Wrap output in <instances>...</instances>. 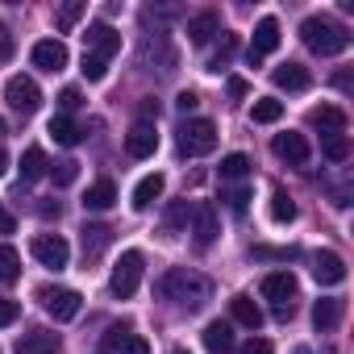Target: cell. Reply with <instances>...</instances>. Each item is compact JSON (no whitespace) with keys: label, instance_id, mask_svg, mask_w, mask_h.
<instances>
[{"label":"cell","instance_id":"6","mask_svg":"<svg viewBox=\"0 0 354 354\" xmlns=\"http://www.w3.org/2000/svg\"><path fill=\"white\" fill-rule=\"evenodd\" d=\"M38 300L46 304V313H50L55 321H75V317H80V308H84L80 292H71V288H42V292H38Z\"/></svg>","mask_w":354,"mask_h":354},{"label":"cell","instance_id":"25","mask_svg":"<svg viewBox=\"0 0 354 354\" xmlns=\"http://www.w3.org/2000/svg\"><path fill=\"white\" fill-rule=\"evenodd\" d=\"M42 175H46V154H42L38 146H30V150L21 154V180L34 184V180H42Z\"/></svg>","mask_w":354,"mask_h":354},{"label":"cell","instance_id":"38","mask_svg":"<svg viewBox=\"0 0 354 354\" xmlns=\"http://www.w3.org/2000/svg\"><path fill=\"white\" fill-rule=\"evenodd\" d=\"M125 337H129V325H109V333L100 337V350H117Z\"/></svg>","mask_w":354,"mask_h":354},{"label":"cell","instance_id":"43","mask_svg":"<svg viewBox=\"0 0 354 354\" xmlns=\"http://www.w3.org/2000/svg\"><path fill=\"white\" fill-rule=\"evenodd\" d=\"M17 317H21V304H17V300H0V329L13 325Z\"/></svg>","mask_w":354,"mask_h":354},{"label":"cell","instance_id":"14","mask_svg":"<svg viewBox=\"0 0 354 354\" xmlns=\"http://www.w3.org/2000/svg\"><path fill=\"white\" fill-rule=\"evenodd\" d=\"M154 150H158V133H154V125L138 121V125L125 133V154H129V158H150Z\"/></svg>","mask_w":354,"mask_h":354},{"label":"cell","instance_id":"8","mask_svg":"<svg viewBox=\"0 0 354 354\" xmlns=\"http://www.w3.org/2000/svg\"><path fill=\"white\" fill-rule=\"evenodd\" d=\"M5 100H9L17 113H38L42 92H38V84H34L30 75H13V80L5 84Z\"/></svg>","mask_w":354,"mask_h":354},{"label":"cell","instance_id":"50","mask_svg":"<svg viewBox=\"0 0 354 354\" xmlns=\"http://www.w3.org/2000/svg\"><path fill=\"white\" fill-rule=\"evenodd\" d=\"M9 171V154H5V146H0V175Z\"/></svg>","mask_w":354,"mask_h":354},{"label":"cell","instance_id":"4","mask_svg":"<svg viewBox=\"0 0 354 354\" xmlns=\"http://www.w3.org/2000/svg\"><path fill=\"white\" fill-rule=\"evenodd\" d=\"M138 283H142V254H138V250H125V254H121V263L113 267L109 292H113L117 300H129V296L138 292Z\"/></svg>","mask_w":354,"mask_h":354},{"label":"cell","instance_id":"1","mask_svg":"<svg viewBox=\"0 0 354 354\" xmlns=\"http://www.w3.org/2000/svg\"><path fill=\"white\" fill-rule=\"evenodd\" d=\"M154 292H158L162 300H171V304H184V308H201V304H205V300L213 296V283H209L205 275L188 271V267H171L167 275H158Z\"/></svg>","mask_w":354,"mask_h":354},{"label":"cell","instance_id":"33","mask_svg":"<svg viewBox=\"0 0 354 354\" xmlns=\"http://www.w3.org/2000/svg\"><path fill=\"white\" fill-rule=\"evenodd\" d=\"M188 217H192V209H188V201H171V205H167V213H162V221H167V230H184V225H188Z\"/></svg>","mask_w":354,"mask_h":354},{"label":"cell","instance_id":"18","mask_svg":"<svg viewBox=\"0 0 354 354\" xmlns=\"http://www.w3.org/2000/svg\"><path fill=\"white\" fill-rule=\"evenodd\" d=\"M213 34H221V17H217V13H196V17L188 21V42H192V46H209Z\"/></svg>","mask_w":354,"mask_h":354},{"label":"cell","instance_id":"41","mask_svg":"<svg viewBox=\"0 0 354 354\" xmlns=\"http://www.w3.org/2000/svg\"><path fill=\"white\" fill-rule=\"evenodd\" d=\"M221 201L230 205V213H238V217H242V213H246V201H250V192H246V188H234V192H225Z\"/></svg>","mask_w":354,"mask_h":354},{"label":"cell","instance_id":"26","mask_svg":"<svg viewBox=\"0 0 354 354\" xmlns=\"http://www.w3.org/2000/svg\"><path fill=\"white\" fill-rule=\"evenodd\" d=\"M13 279H21V254L9 242H0V283H13Z\"/></svg>","mask_w":354,"mask_h":354},{"label":"cell","instance_id":"52","mask_svg":"<svg viewBox=\"0 0 354 354\" xmlns=\"http://www.w3.org/2000/svg\"><path fill=\"white\" fill-rule=\"evenodd\" d=\"M171 354H188V350H184V346H175V350H171Z\"/></svg>","mask_w":354,"mask_h":354},{"label":"cell","instance_id":"11","mask_svg":"<svg viewBox=\"0 0 354 354\" xmlns=\"http://www.w3.org/2000/svg\"><path fill=\"white\" fill-rule=\"evenodd\" d=\"M30 59H34V67H42V71L55 75V71L67 67L71 55H67V46H63L59 38H42V42H34V55H30Z\"/></svg>","mask_w":354,"mask_h":354},{"label":"cell","instance_id":"23","mask_svg":"<svg viewBox=\"0 0 354 354\" xmlns=\"http://www.w3.org/2000/svg\"><path fill=\"white\" fill-rule=\"evenodd\" d=\"M313 84V75L300 67V63H283V67H275V88H288V92H304Z\"/></svg>","mask_w":354,"mask_h":354},{"label":"cell","instance_id":"39","mask_svg":"<svg viewBox=\"0 0 354 354\" xmlns=\"http://www.w3.org/2000/svg\"><path fill=\"white\" fill-rule=\"evenodd\" d=\"M117 354H150V342H146L142 333H129V337L117 346Z\"/></svg>","mask_w":354,"mask_h":354},{"label":"cell","instance_id":"7","mask_svg":"<svg viewBox=\"0 0 354 354\" xmlns=\"http://www.w3.org/2000/svg\"><path fill=\"white\" fill-rule=\"evenodd\" d=\"M84 42H88V50H84V55H92V59H104V63H109V59L121 50V34H117L109 21H96V26H88Z\"/></svg>","mask_w":354,"mask_h":354},{"label":"cell","instance_id":"49","mask_svg":"<svg viewBox=\"0 0 354 354\" xmlns=\"http://www.w3.org/2000/svg\"><path fill=\"white\" fill-rule=\"evenodd\" d=\"M292 313H296V304H275V321H292Z\"/></svg>","mask_w":354,"mask_h":354},{"label":"cell","instance_id":"27","mask_svg":"<svg viewBox=\"0 0 354 354\" xmlns=\"http://www.w3.org/2000/svg\"><path fill=\"white\" fill-rule=\"evenodd\" d=\"M250 117H254L259 125H275V121L283 117V100H275V96H263V100H254Z\"/></svg>","mask_w":354,"mask_h":354},{"label":"cell","instance_id":"47","mask_svg":"<svg viewBox=\"0 0 354 354\" xmlns=\"http://www.w3.org/2000/svg\"><path fill=\"white\" fill-rule=\"evenodd\" d=\"M17 230V221H13V213L5 209V205H0V234H13Z\"/></svg>","mask_w":354,"mask_h":354},{"label":"cell","instance_id":"30","mask_svg":"<svg viewBox=\"0 0 354 354\" xmlns=\"http://www.w3.org/2000/svg\"><path fill=\"white\" fill-rule=\"evenodd\" d=\"M321 150H325L329 162H346L350 158V138L346 133H329V138H321Z\"/></svg>","mask_w":354,"mask_h":354},{"label":"cell","instance_id":"31","mask_svg":"<svg viewBox=\"0 0 354 354\" xmlns=\"http://www.w3.org/2000/svg\"><path fill=\"white\" fill-rule=\"evenodd\" d=\"M84 13H88V5H84V0H67V5L59 9V17H55V26H59L63 34H71V30H75V21H80Z\"/></svg>","mask_w":354,"mask_h":354},{"label":"cell","instance_id":"22","mask_svg":"<svg viewBox=\"0 0 354 354\" xmlns=\"http://www.w3.org/2000/svg\"><path fill=\"white\" fill-rule=\"evenodd\" d=\"M17 354H59V337L50 329H34L17 342Z\"/></svg>","mask_w":354,"mask_h":354},{"label":"cell","instance_id":"20","mask_svg":"<svg viewBox=\"0 0 354 354\" xmlns=\"http://www.w3.org/2000/svg\"><path fill=\"white\" fill-rule=\"evenodd\" d=\"M162 184H167V180H162L158 171H154V175H146V180H138V188H133V201H129V205H133L138 213H146V209L162 196Z\"/></svg>","mask_w":354,"mask_h":354},{"label":"cell","instance_id":"16","mask_svg":"<svg viewBox=\"0 0 354 354\" xmlns=\"http://www.w3.org/2000/svg\"><path fill=\"white\" fill-rule=\"evenodd\" d=\"M342 313H346V300L325 296V300H317V304H313V325H317L321 333H329V329H337V325H342Z\"/></svg>","mask_w":354,"mask_h":354},{"label":"cell","instance_id":"9","mask_svg":"<svg viewBox=\"0 0 354 354\" xmlns=\"http://www.w3.org/2000/svg\"><path fill=\"white\" fill-rule=\"evenodd\" d=\"M192 234H196V246H201V250L217 242L221 225H217V205H213V201H201V205H192Z\"/></svg>","mask_w":354,"mask_h":354},{"label":"cell","instance_id":"13","mask_svg":"<svg viewBox=\"0 0 354 354\" xmlns=\"http://www.w3.org/2000/svg\"><path fill=\"white\" fill-rule=\"evenodd\" d=\"M279 50V21L275 17H263L254 26V42H250V63H259L263 55H275Z\"/></svg>","mask_w":354,"mask_h":354},{"label":"cell","instance_id":"21","mask_svg":"<svg viewBox=\"0 0 354 354\" xmlns=\"http://www.w3.org/2000/svg\"><path fill=\"white\" fill-rule=\"evenodd\" d=\"M113 201H117V184L113 180H96L88 188V196H84V209L88 213H104V209H113Z\"/></svg>","mask_w":354,"mask_h":354},{"label":"cell","instance_id":"34","mask_svg":"<svg viewBox=\"0 0 354 354\" xmlns=\"http://www.w3.org/2000/svg\"><path fill=\"white\" fill-rule=\"evenodd\" d=\"M109 242L104 225H84V254H100V246Z\"/></svg>","mask_w":354,"mask_h":354},{"label":"cell","instance_id":"10","mask_svg":"<svg viewBox=\"0 0 354 354\" xmlns=\"http://www.w3.org/2000/svg\"><path fill=\"white\" fill-rule=\"evenodd\" d=\"M296 292H300V283H296L292 271H271V275H263V296H267L271 304H296Z\"/></svg>","mask_w":354,"mask_h":354},{"label":"cell","instance_id":"32","mask_svg":"<svg viewBox=\"0 0 354 354\" xmlns=\"http://www.w3.org/2000/svg\"><path fill=\"white\" fill-rule=\"evenodd\" d=\"M250 175V158L246 154H225L221 158V180H246Z\"/></svg>","mask_w":354,"mask_h":354},{"label":"cell","instance_id":"12","mask_svg":"<svg viewBox=\"0 0 354 354\" xmlns=\"http://www.w3.org/2000/svg\"><path fill=\"white\" fill-rule=\"evenodd\" d=\"M271 150H275V158H283L288 167H304V162H308V138H304V133H275Z\"/></svg>","mask_w":354,"mask_h":354},{"label":"cell","instance_id":"35","mask_svg":"<svg viewBox=\"0 0 354 354\" xmlns=\"http://www.w3.org/2000/svg\"><path fill=\"white\" fill-rule=\"evenodd\" d=\"M50 175H55V184H59V188H67V184H75V175H80V162L63 158V162H55V167H50Z\"/></svg>","mask_w":354,"mask_h":354},{"label":"cell","instance_id":"42","mask_svg":"<svg viewBox=\"0 0 354 354\" xmlns=\"http://www.w3.org/2000/svg\"><path fill=\"white\" fill-rule=\"evenodd\" d=\"M80 104H84V96H80V88H63V92H59V109H63V113H75Z\"/></svg>","mask_w":354,"mask_h":354},{"label":"cell","instance_id":"15","mask_svg":"<svg viewBox=\"0 0 354 354\" xmlns=\"http://www.w3.org/2000/svg\"><path fill=\"white\" fill-rule=\"evenodd\" d=\"M313 275H317V283H321V288H337V283L346 279V263H342V254L321 250V254L313 259Z\"/></svg>","mask_w":354,"mask_h":354},{"label":"cell","instance_id":"51","mask_svg":"<svg viewBox=\"0 0 354 354\" xmlns=\"http://www.w3.org/2000/svg\"><path fill=\"white\" fill-rule=\"evenodd\" d=\"M5 133H9V125H5V117H0V138H5Z\"/></svg>","mask_w":354,"mask_h":354},{"label":"cell","instance_id":"3","mask_svg":"<svg viewBox=\"0 0 354 354\" xmlns=\"http://www.w3.org/2000/svg\"><path fill=\"white\" fill-rule=\"evenodd\" d=\"M217 150V125L209 117H192L180 125V154H213Z\"/></svg>","mask_w":354,"mask_h":354},{"label":"cell","instance_id":"44","mask_svg":"<svg viewBox=\"0 0 354 354\" xmlns=\"http://www.w3.org/2000/svg\"><path fill=\"white\" fill-rule=\"evenodd\" d=\"M238 354H275V346H271L267 337H250V342H246Z\"/></svg>","mask_w":354,"mask_h":354},{"label":"cell","instance_id":"5","mask_svg":"<svg viewBox=\"0 0 354 354\" xmlns=\"http://www.w3.org/2000/svg\"><path fill=\"white\" fill-rule=\"evenodd\" d=\"M30 254H34L42 267H50V271H63V267H67V259H71V246H67L59 234H38V238L30 242Z\"/></svg>","mask_w":354,"mask_h":354},{"label":"cell","instance_id":"17","mask_svg":"<svg viewBox=\"0 0 354 354\" xmlns=\"http://www.w3.org/2000/svg\"><path fill=\"white\" fill-rule=\"evenodd\" d=\"M205 350L209 354H234V325L230 321H209L205 325Z\"/></svg>","mask_w":354,"mask_h":354},{"label":"cell","instance_id":"48","mask_svg":"<svg viewBox=\"0 0 354 354\" xmlns=\"http://www.w3.org/2000/svg\"><path fill=\"white\" fill-rule=\"evenodd\" d=\"M246 92H250V88H246V80H238V75H234V80H230V96H234V100H242Z\"/></svg>","mask_w":354,"mask_h":354},{"label":"cell","instance_id":"19","mask_svg":"<svg viewBox=\"0 0 354 354\" xmlns=\"http://www.w3.org/2000/svg\"><path fill=\"white\" fill-rule=\"evenodd\" d=\"M308 121L321 129V138H329V133H346V113H342L337 104H321V109H313Z\"/></svg>","mask_w":354,"mask_h":354},{"label":"cell","instance_id":"28","mask_svg":"<svg viewBox=\"0 0 354 354\" xmlns=\"http://www.w3.org/2000/svg\"><path fill=\"white\" fill-rule=\"evenodd\" d=\"M271 221H275V225L296 221V205H292V196H288L283 188H275V192H271Z\"/></svg>","mask_w":354,"mask_h":354},{"label":"cell","instance_id":"2","mask_svg":"<svg viewBox=\"0 0 354 354\" xmlns=\"http://www.w3.org/2000/svg\"><path fill=\"white\" fill-rule=\"evenodd\" d=\"M300 38H304V46L313 55H342L350 46V34L337 21H329V17H308L300 26Z\"/></svg>","mask_w":354,"mask_h":354},{"label":"cell","instance_id":"40","mask_svg":"<svg viewBox=\"0 0 354 354\" xmlns=\"http://www.w3.org/2000/svg\"><path fill=\"white\" fill-rule=\"evenodd\" d=\"M234 50H238V38H234V34H225V42H221V55L209 63V71H221V67L230 63V55H234Z\"/></svg>","mask_w":354,"mask_h":354},{"label":"cell","instance_id":"45","mask_svg":"<svg viewBox=\"0 0 354 354\" xmlns=\"http://www.w3.org/2000/svg\"><path fill=\"white\" fill-rule=\"evenodd\" d=\"M201 104V96L196 92H180V96H175V109H180V113H192Z\"/></svg>","mask_w":354,"mask_h":354},{"label":"cell","instance_id":"29","mask_svg":"<svg viewBox=\"0 0 354 354\" xmlns=\"http://www.w3.org/2000/svg\"><path fill=\"white\" fill-rule=\"evenodd\" d=\"M46 133H50V138H55L59 146H75V142H80V125H75L71 117H55Z\"/></svg>","mask_w":354,"mask_h":354},{"label":"cell","instance_id":"24","mask_svg":"<svg viewBox=\"0 0 354 354\" xmlns=\"http://www.w3.org/2000/svg\"><path fill=\"white\" fill-rule=\"evenodd\" d=\"M230 317H234L238 325H246V329H259V325H263V308H259L250 296H234V300H230Z\"/></svg>","mask_w":354,"mask_h":354},{"label":"cell","instance_id":"46","mask_svg":"<svg viewBox=\"0 0 354 354\" xmlns=\"http://www.w3.org/2000/svg\"><path fill=\"white\" fill-rule=\"evenodd\" d=\"M9 59H13V34L0 26V63H9Z\"/></svg>","mask_w":354,"mask_h":354},{"label":"cell","instance_id":"36","mask_svg":"<svg viewBox=\"0 0 354 354\" xmlns=\"http://www.w3.org/2000/svg\"><path fill=\"white\" fill-rule=\"evenodd\" d=\"M254 259H300V246H254Z\"/></svg>","mask_w":354,"mask_h":354},{"label":"cell","instance_id":"37","mask_svg":"<svg viewBox=\"0 0 354 354\" xmlns=\"http://www.w3.org/2000/svg\"><path fill=\"white\" fill-rule=\"evenodd\" d=\"M80 71H84L92 84H100V80L109 75V63H104V59H92V55H84V67H80Z\"/></svg>","mask_w":354,"mask_h":354}]
</instances>
